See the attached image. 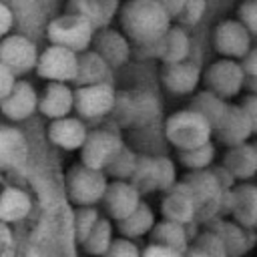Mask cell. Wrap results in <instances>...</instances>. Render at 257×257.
Listing matches in <instances>:
<instances>
[{"instance_id": "f546056e", "label": "cell", "mask_w": 257, "mask_h": 257, "mask_svg": "<svg viewBox=\"0 0 257 257\" xmlns=\"http://www.w3.org/2000/svg\"><path fill=\"white\" fill-rule=\"evenodd\" d=\"M110 239H112V223H110V219L98 217L80 245L90 255H104Z\"/></svg>"}, {"instance_id": "d4e9b609", "label": "cell", "mask_w": 257, "mask_h": 257, "mask_svg": "<svg viewBox=\"0 0 257 257\" xmlns=\"http://www.w3.org/2000/svg\"><path fill=\"white\" fill-rule=\"evenodd\" d=\"M110 66L88 46L80 52H76V74L74 80L76 84H92V82H100L106 80Z\"/></svg>"}, {"instance_id": "30bf717a", "label": "cell", "mask_w": 257, "mask_h": 257, "mask_svg": "<svg viewBox=\"0 0 257 257\" xmlns=\"http://www.w3.org/2000/svg\"><path fill=\"white\" fill-rule=\"evenodd\" d=\"M36 44L22 34H6L0 38V62L14 74H26L36 64Z\"/></svg>"}, {"instance_id": "b9f144b4", "label": "cell", "mask_w": 257, "mask_h": 257, "mask_svg": "<svg viewBox=\"0 0 257 257\" xmlns=\"http://www.w3.org/2000/svg\"><path fill=\"white\" fill-rule=\"evenodd\" d=\"M237 20L255 36L257 34V0H243L237 6Z\"/></svg>"}, {"instance_id": "f1b7e54d", "label": "cell", "mask_w": 257, "mask_h": 257, "mask_svg": "<svg viewBox=\"0 0 257 257\" xmlns=\"http://www.w3.org/2000/svg\"><path fill=\"white\" fill-rule=\"evenodd\" d=\"M128 183L143 195L157 191V175H155V157L149 155H137L135 169L128 177Z\"/></svg>"}, {"instance_id": "f6af8a7d", "label": "cell", "mask_w": 257, "mask_h": 257, "mask_svg": "<svg viewBox=\"0 0 257 257\" xmlns=\"http://www.w3.org/2000/svg\"><path fill=\"white\" fill-rule=\"evenodd\" d=\"M239 106L243 108V112L249 116V120H251L253 126L257 128V96H255V92H249V94L241 100Z\"/></svg>"}, {"instance_id": "e575fe53", "label": "cell", "mask_w": 257, "mask_h": 257, "mask_svg": "<svg viewBox=\"0 0 257 257\" xmlns=\"http://www.w3.org/2000/svg\"><path fill=\"white\" fill-rule=\"evenodd\" d=\"M66 12H72V14H78L82 18H86L94 28L106 26L98 0H68Z\"/></svg>"}, {"instance_id": "cb8c5ba5", "label": "cell", "mask_w": 257, "mask_h": 257, "mask_svg": "<svg viewBox=\"0 0 257 257\" xmlns=\"http://www.w3.org/2000/svg\"><path fill=\"white\" fill-rule=\"evenodd\" d=\"M191 38L183 26H169L165 34L159 38V60L161 62H177L189 58Z\"/></svg>"}, {"instance_id": "277c9868", "label": "cell", "mask_w": 257, "mask_h": 257, "mask_svg": "<svg viewBox=\"0 0 257 257\" xmlns=\"http://www.w3.org/2000/svg\"><path fill=\"white\" fill-rule=\"evenodd\" d=\"M108 177L100 169L86 167L82 163L68 169L64 177V187L68 199L74 205H96L106 189Z\"/></svg>"}, {"instance_id": "c3c4849f", "label": "cell", "mask_w": 257, "mask_h": 257, "mask_svg": "<svg viewBox=\"0 0 257 257\" xmlns=\"http://www.w3.org/2000/svg\"><path fill=\"white\" fill-rule=\"evenodd\" d=\"M14 80H16V76L0 62V98L12 88V84H14Z\"/></svg>"}, {"instance_id": "836d02e7", "label": "cell", "mask_w": 257, "mask_h": 257, "mask_svg": "<svg viewBox=\"0 0 257 257\" xmlns=\"http://www.w3.org/2000/svg\"><path fill=\"white\" fill-rule=\"evenodd\" d=\"M135 163H137V153L133 149H128L126 145L120 147V151L112 157V161L104 167V175L110 177V179H124L128 181L133 169H135Z\"/></svg>"}, {"instance_id": "7dc6e473", "label": "cell", "mask_w": 257, "mask_h": 257, "mask_svg": "<svg viewBox=\"0 0 257 257\" xmlns=\"http://www.w3.org/2000/svg\"><path fill=\"white\" fill-rule=\"evenodd\" d=\"M143 255H167V257H179L177 251H173L171 247H167V245H163V243H155V241H151V243L143 249Z\"/></svg>"}, {"instance_id": "9c48e42d", "label": "cell", "mask_w": 257, "mask_h": 257, "mask_svg": "<svg viewBox=\"0 0 257 257\" xmlns=\"http://www.w3.org/2000/svg\"><path fill=\"white\" fill-rule=\"evenodd\" d=\"M38 76L46 80L72 82L76 74V52L58 44H48L38 56L34 64Z\"/></svg>"}, {"instance_id": "74e56055", "label": "cell", "mask_w": 257, "mask_h": 257, "mask_svg": "<svg viewBox=\"0 0 257 257\" xmlns=\"http://www.w3.org/2000/svg\"><path fill=\"white\" fill-rule=\"evenodd\" d=\"M135 96V122L133 124H145L153 120L159 112V102L153 94H133Z\"/></svg>"}, {"instance_id": "1f68e13d", "label": "cell", "mask_w": 257, "mask_h": 257, "mask_svg": "<svg viewBox=\"0 0 257 257\" xmlns=\"http://www.w3.org/2000/svg\"><path fill=\"white\" fill-rule=\"evenodd\" d=\"M185 255H201V257H225V247L219 239V235L211 229H205L203 233H197L195 239L187 245Z\"/></svg>"}, {"instance_id": "7402d4cb", "label": "cell", "mask_w": 257, "mask_h": 257, "mask_svg": "<svg viewBox=\"0 0 257 257\" xmlns=\"http://www.w3.org/2000/svg\"><path fill=\"white\" fill-rule=\"evenodd\" d=\"M36 108L46 118H58V116L70 114V110H72V88L66 82L48 80L42 94L38 96Z\"/></svg>"}, {"instance_id": "7bdbcfd3", "label": "cell", "mask_w": 257, "mask_h": 257, "mask_svg": "<svg viewBox=\"0 0 257 257\" xmlns=\"http://www.w3.org/2000/svg\"><path fill=\"white\" fill-rule=\"evenodd\" d=\"M237 62H239V66H241V70H243L245 76H257V50L253 46Z\"/></svg>"}, {"instance_id": "4fadbf2b", "label": "cell", "mask_w": 257, "mask_h": 257, "mask_svg": "<svg viewBox=\"0 0 257 257\" xmlns=\"http://www.w3.org/2000/svg\"><path fill=\"white\" fill-rule=\"evenodd\" d=\"M90 48H92L110 68L122 66V64L128 60V56L133 54L131 40H128L122 32L112 30V28H108V26L94 28L92 40H90Z\"/></svg>"}, {"instance_id": "8fae6325", "label": "cell", "mask_w": 257, "mask_h": 257, "mask_svg": "<svg viewBox=\"0 0 257 257\" xmlns=\"http://www.w3.org/2000/svg\"><path fill=\"white\" fill-rule=\"evenodd\" d=\"M213 44L221 56L239 60L253 46V34L237 18H229L217 24L213 34Z\"/></svg>"}, {"instance_id": "4316f807", "label": "cell", "mask_w": 257, "mask_h": 257, "mask_svg": "<svg viewBox=\"0 0 257 257\" xmlns=\"http://www.w3.org/2000/svg\"><path fill=\"white\" fill-rule=\"evenodd\" d=\"M30 213V197L18 187H6L0 193V223L22 221Z\"/></svg>"}, {"instance_id": "d590c367", "label": "cell", "mask_w": 257, "mask_h": 257, "mask_svg": "<svg viewBox=\"0 0 257 257\" xmlns=\"http://www.w3.org/2000/svg\"><path fill=\"white\" fill-rule=\"evenodd\" d=\"M98 209L94 205H76L74 209V237L78 243H82V239L88 235V231L92 229V225L98 219Z\"/></svg>"}, {"instance_id": "8992f818", "label": "cell", "mask_w": 257, "mask_h": 257, "mask_svg": "<svg viewBox=\"0 0 257 257\" xmlns=\"http://www.w3.org/2000/svg\"><path fill=\"white\" fill-rule=\"evenodd\" d=\"M122 139L114 128H92L86 131V137L80 145V163L92 169H100L104 171V167L112 161V157L120 151L122 147Z\"/></svg>"}, {"instance_id": "d6a6232c", "label": "cell", "mask_w": 257, "mask_h": 257, "mask_svg": "<svg viewBox=\"0 0 257 257\" xmlns=\"http://www.w3.org/2000/svg\"><path fill=\"white\" fill-rule=\"evenodd\" d=\"M177 159L183 167H187L189 171H195V169H207L213 159H215V145L211 141L199 145V147H193V149H183V151H177Z\"/></svg>"}, {"instance_id": "4dcf8cb0", "label": "cell", "mask_w": 257, "mask_h": 257, "mask_svg": "<svg viewBox=\"0 0 257 257\" xmlns=\"http://www.w3.org/2000/svg\"><path fill=\"white\" fill-rule=\"evenodd\" d=\"M225 106H227V100H223L221 96H217L215 92H211V90H207V88L201 90V92H197V94L191 98V104H189V108H193V110H197L201 116H205V118L211 122V126L221 118Z\"/></svg>"}, {"instance_id": "60d3db41", "label": "cell", "mask_w": 257, "mask_h": 257, "mask_svg": "<svg viewBox=\"0 0 257 257\" xmlns=\"http://www.w3.org/2000/svg\"><path fill=\"white\" fill-rule=\"evenodd\" d=\"M139 253H141V251H139V247L135 245V241L120 235V237H116V239H110V243H108L104 255H108V257H137Z\"/></svg>"}, {"instance_id": "83f0119b", "label": "cell", "mask_w": 257, "mask_h": 257, "mask_svg": "<svg viewBox=\"0 0 257 257\" xmlns=\"http://www.w3.org/2000/svg\"><path fill=\"white\" fill-rule=\"evenodd\" d=\"M153 223H155V215H153L151 207L141 201L126 217L116 221V229H118V233L122 237L139 239V237H143V235H147L151 231Z\"/></svg>"}, {"instance_id": "d6986e66", "label": "cell", "mask_w": 257, "mask_h": 257, "mask_svg": "<svg viewBox=\"0 0 257 257\" xmlns=\"http://www.w3.org/2000/svg\"><path fill=\"white\" fill-rule=\"evenodd\" d=\"M205 225H207V229H211L219 235L227 255H241L253 243V235H251L253 229H245L235 221H225V219H221V215L207 219Z\"/></svg>"}, {"instance_id": "ba28073f", "label": "cell", "mask_w": 257, "mask_h": 257, "mask_svg": "<svg viewBox=\"0 0 257 257\" xmlns=\"http://www.w3.org/2000/svg\"><path fill=\"white\" fill-rule=\"evenodd\" d=\"M243 80H245V74L235 58L221 56L219 60L211 62L207 66V70L203 72L205 88L215 92L223 100L237 96L243 90Z\"/></svg>"}, {"instance_id": "44dd1931", "label": "cell", "mask_w": 257, "mask_h": 257, "mask_svg": "<svg viewBox=\"0 0 257 257\" xmlns=\"http://www.w3.org/2000/svg\"><path fill=\"white\" fill-rule=\"evenodd\" d=\"M221 165L233 175L235 181H249L257 171V149L255 145L243 141L227 147Z\"/></svg>"}, {"instance_id": "52a82bcc", "label": "cell", "mask_w": 257, "mask_h": 257, "mask_svg": "<svg viewBox=\"0 0 257 257\" xmlns=\"http://www.w3.org/2000/svg\"><path fill=\"white\" fill-rule=\"evenodd\" d=\"M114 94L116 90L106 80L78 84V88L72 90V110H76L80 118H102L108 114L114 102Z\"/></svg>"}, {"instance_id": "7c38bea8", "label": "cell", "mask_w": 257, "mask_h": 257, "mask_svg": "<svg viewBox=\"0 0 257 257\" xmlns=\"http://www.w3.org/2000/svg\"><path fill=\"white\" fill-rule=\"evenodd\" d=\"M253 133H255V126L249 120V116L243 112V108L239 104H231V102H227L221 118L213 124L215 141L225 145V147L249 141V137Z\"/></svg>"}, {"instance_id": "e0dca14e", "label": "cell", "mask_w": 257, "mask_h": 257, "mask_svg": "<svg viewBox=\"0 0 257 257\" xmlns=\"http://www.w3.org/2000/svg\"><path fill=\"white\" fill-rule=\"evenodd\" d=\"M161 199V215L171 221L187 223L195 219L197 213V203L191 193V189L183 181H175L167 191H163Z\"/></svg>"}, {"instance_id": "ee69618b", "label": "cell", "mask_w": 257, "mask_h": 257, "mask_svg": "<svg viewBox=\"0 0 257 257\" xmlns=\"http://www.w3.org/2000/svg\"><path fill=\"white\" fill-rule=\"evenodd\" d=\"M209 169H211V173H213L215 181L219 183V187H221L223 191H225V189H231V187L237 183V181L233 179V175H231L223 165H213V163H211V165H209Z\"/></svg>"}, {"instance_id": "ab89813d", "label": "cell", "mask_w": 257, "mask_h": 257, "mask_svg": "<svg viewBox=\"0 0 257 257\" xmlns=\"http://www.w3.org/2000/svg\"><path fill=\"white\" fill-rule=\"evenodd\" d=\"M205 8H207V0H185L175 20H179L181 26H195L203 18Z\"/></svg>"}, {"instance_id": "6da1fadb", "label": "cell", "mask_w": 257, "mask_h": 257, "mask_svg": "<svg viewBox=\"0 0 257 257\" xmlns=\"http://www.w3.org/2000/svg\"><path fill=\"white\" fill-rule=\"evenodd\" d=\"M116 12L122 34L133 44L159 40L171 26L169 14L157 0H126Z\"/></svg>"}, {"instance_id": "681fc988", "label": "cell", "mask_w": 257, "mask_h": 257, "mask_svg": "<svg viewBox=\"0 0 257 257\" xmlns=\"http://www.w3.org/2000/svg\"><path fill=\"white\" fill-rule=\"evenodd\" d=\"M98 4H100V10H102V16H104V22L108 26V22L112 20V16L118 10V0H98Z\"/></svg>"}, {"instance_id": "484cf974", "label": "cell", "mask_w": 257, "mask_h": 257, "mask_svg": "<svg viewBox=\"0 0 257 257\" xmlns=\"http://www.w3.org/2000/svg\"><path fill=\"white\" fill-rule=\"evenodd\" d=\"M151 241L155 243H163L167 247H171L173 251H177L179 255H185L189 239L185 233V225L179 221H171V219H161L159 223L155 221L151 227Z\"/></svg>"}, {"instance_id": "7a4b0ae2", "label": "cell", "mask_w": 257, "mask_h": 257, "mask_svg": "<svg viewBox=\"0 0 257 257\" xmlns=\"http://www.w3.org/2000/svg\"><path fill=\"white\" fill-rule=\"evenodd\" d=\"M165 137L167 141L177 149H193L199 147L213 137V126L211 122L201 116L193 108H181L165 120Z\"/></svg>"}, {"instance_id": "bcb514c9", "label": "cell", "mask_w": 257, "mask_h": 257, "mask_svg": "<svg viewBox=\"0 0 257 257\" xmlns=\"http://www.w3.org/2000/svg\"><path fill=\"white\" fill-rule=\"evenodd\" d=\"M12 24H14L12 10H10L4 2H0V38H2V36H6V34L10 32Z\"/></svg>"}, {"instance_id": "f35d334b", "label": "cell", "mask_w": 257, "mask_h": 257, "mask_svg": "<svg viewBox=\"0 0 257 257\" xmlns=\"http://www.w3.org/2000/svg\"><path fill=\"white\" fill-rule=\"evenodd\" d=\"M155 175H157V191H167L177 181L175 163L169 157H155Z\"/></svg>"}, {"instance_id": "9a60e30c", "label": "cell", "mask_w": 257, "mask_h": 257, "mask_svg": "<svg viewBox=\"0 0 257 257\" xmlns=\"http://www.w3.org/2000/svg\"><path fill=\"white\" fill-rule=\"evenodd\" d=\"M104 211L112 221H118L126 217L139 203H141V193L124 179H112L106 183V189L100 197Z\"/></svg>"}, {"instance_id": "2e32d148", "label": "cell", "mask_w": 257, "mask_h": 257, "mask_svg": "<svg viewBox=\"0 0 257 257\" xmlns=\"http://www.w3.org/2000/svg\"><path fill=\"white\" fill-rule=\"evenodd\" d=\"M161 80L165 88L173 94H191L201 82V70L199 64L189 58L177 62H163Z\"/></svg>"}, {"instance_id": "8d00e7d4", "label": "cell", "mask_w": 257, "mask_h": 257, "mask_svg": "<svg viewBox=\"0 0 257 257\" xmlns=\"http://www.w3.org/2000/svg\"><path fill=\"white\" fill-rule=\"evenodd\" d=\"M108 114H112V118L118 124H133L135 122V96L131 92H116Z\"/></svg>"}, {"instance_id": "5bb4252c", "label": "cell", "mask_w": 257, "mask_h": 257, "mask_svg": "<svg viewBox=\"0 0 257 257\" xmlns=\"http://www.w3.org/2000/svg\"><path fill=\"white\" fill-rule=\"evenodd\" d=\"M36 104H38V94L34 86L26 80H14L12 88L0 98V112L6 118L18 122L32 116V112H36Z\"/></svg>"}, {"instance_id": "3957f363", "label": "cell", "mask_w": 257, "mask_h": 257, "mask_svg": "<svg viewBox=\"0 0 257 257\" xmlns=\"http://www.w3.org/2000/svg\"><path fill=\"white\" fill-rule=\"evenodd\" d=\"M92 32H94V26L86 18L72 12H64L52 18L46 26V38L50 44H58L74 52H80L90 46Z\"/></svg>"}, {"instance_id": "ac0fdd59", "label": "cell", "mask_w": 257, "mask_h": 257, "mask_svg": "<svg viewBox=\"0 0 257 257\" xmlns=\"http://www.w3.org/2000/svg\"><path fill=\"white\" fill-rule=\"evenodd\" d=\"M229 215L245 229L257 225V187L249 181H241L229 189Z\"/></svg>"}, {"instance_id": "5b68a950", "label": "cell", "mask_w": 257, "mask_h": 257, "mask_svg": "<svg viewBox=\"0 0 257 257\" xmlns=\"http://www.w3.org/2000/svg\"><path fill=\"white\" fill-rule=\"evenodd\" d=\"M193 193L195 203H197V213H195V221L205 223L211 217L219 215V205H221V193L223 189L219 187V183L215 181L211 169H195L189 171L183 179H181Z\"/></svg>"}, {"instance_id": "603a6c76", "label": "cell", "mask_w": 257, "mask_h": 257, "mask_svg": "<svg viewBox=\"0 0 257 257\" xmlns=\"http://www.w3.org/2000/svg\"><path fill=\"white\" fill-rule=\"evenodd\" d=\"M26 155L28 147L24 135L10 124H0V169L20 167Z\"/></svg>"}, {"instance_id": "f907efd6", "label": "cell", "mask_w": 257, "mask_h": 257, "mask_svg": "<svg viewBox=\"0 0 257 257\" xmlns=\"http://www.w3.org/2000/svg\"><path fill=\"white\" fill-rule=\"evenodd\" d=\"M157 2H159V4H161V8L169 14V18H171V20H175L185 0H157Z\"/></svg>"}, {"instance_id": "ffe728a7", "label": "cell", "mask_w": 257, "mask_h": 257, "mask_svg": "<svg viewBox=\"0 0 257 257\" xmlns=\"http://www.w3.org/2000/svg\"><path fill=\"white\" fill-rule=\"evenodd\" d=\"M84 137H86V124L80 120V116L64 114L52 118V122L48 124L50 143L62 151H78Z\"/></svg>"}]
</instances>
